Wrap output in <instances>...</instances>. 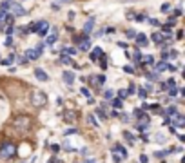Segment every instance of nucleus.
<instances>
[{
  "mask_svg": "<svg viewBox=\"0 0 185 163\" xmlns=\"http://www.w3.org/2000/svg\"><path fill=\"white\" fill-rule=\"evenodd\" d=\"M13 129L18 134H27L33 129V118L27 114H18L13 118Z\"/></svg>",
  "mask_w": 185,
  "mask_h": 163,
  "instance_id": "obj_1",
  "label": "nucleus"
},
{
  "mask_svg": "<svg viewBox=\"0 0 185 163\" xmlns=\"http://www.w3.org/2000/svg\"><path fill=\"white\" fill-rule=\"evenodd\" d=\"M31 103L33 107H44L47 103V96L44 91H33L31 93Z\"/></svg>",
  "mask_w": 185,
  "mask_h": 163,
  "instance_id": "obj_2",
  "label": "nucleus"
},
{
  "mask_svg": "<svg viewBox=\"0 0 185 163\" xmlns=\"http://www.w3.org/2000/svg\"><path fill=\"white\" fill-rule=\"evenodd\" d=\"M124 158H127V150L120 145V143H116V145H114V150H113V159H114V163L124 161Z\"/></svg>",
  "mask_w": 185,
  "mask_h": 163,
  "instance_id": "obj_3",
  "label": "nucleus"
},
{
  "mask_svg": "<svg viewBox=\"0 0 185 163\" xmlns=\"http://www.w3.org/2000/svg\"><path fill=\"white\" fill-rule=\"evenodd\" d=\"M9 9H11V15H13V16H22V15H26V9L22 7L20 4H13V2H11V4H9Z\"/></svg>",
  "mask_w": 185,
  "mask_h": 163,
  "instance_id": "obj_4",
  "label": "nucleus"
},
{
  "mask_svg": "<svg viewBox=\"0 0 185 163\" xmlns=\"http://www.w3.org/2000/svg\"><path fill=\"white\" fill-rule=\"evenodd\" d=\"M169 123L171 125H176V127H183L185 125V118L181 114H174V116L169 118Z\"/></svg>",
  "mask_w": 185,
  "mask_h": 163,
  "instance_id": "obj_5",
  "label": "nucleus"
},
{
  "mask_svg": "<svg viewBox=\"0 0 185 163\" xmlns=\"http://www.w3.org/2000/svg\"><path fill=\"white\" fill-rule=\"evenodd\" d=\"M47 29H49V24H47L46 20H42V22H38V24H36V33H38L40 36H46L47 35Z\"/></svg>",
  "mask_w": 185,
  "mask_h": 163,
  "instance_id": "obj_6",
  "label": "nucleus"
},
{
  "mask_svg": "<svg viewBox=\"0 0 185 163\" xmlns=\"http://www.w3.org/2000/svg\"><path fill=\"white\" fill-rule=\"evenodd\" d=\"M13 154H15V145H13V143H6V145L2 147V152H0V156L7 158V156H13Z\"/></svg>",
  "mask_w": 185,
  "mask_h": 163,
  "instance_id": "obj_7",
  "label": "nucleus"
},
{
  "mask_svg": "<svg viewBox=\"0 0 185 163\" xmlns=\"http://www.w3.org/2000/svg\"><path fill=\"white\" fill-rule=\"evenodd\" d=\"M91 82H93L94 87H102V85L105 83V76H104V74H100V76H91Z\"/></svg>",
  "mask_w": 185,
  "mask_h": 163,
  "instance_id": "obj_8",
  "label": "nucleus"
},
{
  "mask_svg": "<svg viewBox=\"0 0 185 163\" xmlns=\"http://www.w3.org/2000/svg\"><path fill=\"white\" fill-rule=\"evenodd\" d=\"M38 56H40V53H38L36 49H27V51H26V56H24V58H27V60H36Z\"/></svg>",
  "mask_w": 185,
  "mask_h": 163,
  "instance_id": "obj_9",
  "label": "nucleus"
},
{
  "mask_svg": "<svg viewBox=\"0 0 185 163\" xmlns=\"http://www.w3.org/2000/svg\"><path fill=\"white\" fill-rule=\"evenodd\" d=\"M35 76H36L40 82H47L49 80V76L46 74V71H42V69H35Z\"/></svg>",
  "mask_w": 185,
  "mask_h": 163,
  "instance_id": "obj_10",
  "label": "nucleus"
},
{
  "mask_svg": "<svg viewBox=\"0 0 185 163\" xmlns=\"http://www.w3.org/2000/svg\"><path fill=\"white\" fill-rule=\"evenodd\" d=\"M56 40H58V31H56V29H53V31H51V35H49L47 40H46V43H49V46H51V43H54Z\"/></svg>",
  "mask_w": 185,
  "mask_h": 163,
  "instance_id": "obj_11",
  "label": "nucleus"
},
{
  "mask_svg": "<svg viewBox=\"0 0 185 163\" xmlns=\"http://www.w3.org/2000/svg\"><path fill=\"white\" fill-rule=\"evenodd\" d=\"M64 82L67 83V85H71V83L74 82V74H73L71 71H65V73H64Z\"/></svg>",
  "mask_w": 185,
  "mask_h": 163,
  "instance_id": "obj_12",
  "label": "nucleus"
},
{
  "mask_svg": "<svg viewBox=\"0 0 185 163\" xmlns=\"http://www.w3.org/2000/svg\"><path fill=\"white\" fill-rule=\"evenodd\" d=\"M93 27H94V20L91 18V20H87V22H85V26H84V35H89Z\"/></svg>",
  "mask_w": 185,
  "mask_h": 163,
  "instance_id": "obj_13",
  "label": "nucleus"
},
{
  "mask_svg": "<svg viewBox=\"0 0 185 163\" xmlns=\"http://www.w3.org/2000/svg\"><path fill=\"white\" fill-rule=\"evenodd\" d=\"M167 62L165 60H163V62H158V63H154V69H156V73H161V71H165L167 69Z\"/></svg>",
  "mask_w": 185,
  "mask_h": 163,
  "instance_id": "obj_14",
  "label": "nucleus"
},
{
  "mask_svg": "<svg viewBox=\"0 0 185 163\" xmlns=\"http://www.w3.org/2000/svg\"><path fill=\"white\" fill-rule=\"evenodd\" d=\"M65 120H67V123H74L76 112H74V111H67V112H65Z\"/></svg>",
  "mask_w": 185,
  "mask_h": 163,
  "instance_id": "obj_15",
  "label": "nucleus"
},
{
  "mask_svg": "<svg viewBox=\"0 0 185 163\" xmlns=\"http://www.w3.org/2000/svg\"><path fill=\"white\" fill-rule=\"evenodd\" d=\"M151 40L154 42V43H161L163 42V33H154V35L151 36Z\"/></svg>",
  "mask_w": 185,
  "mask_h": 163,
  "instance_id": "obj_16",
  "label": "nucleus"
},
{
  "mask_svg": "<svg viewBox=\"0 0 185 163\" xmlns=\"http://www.w3.org/2000/svg\"><path fill=\"white\" fill-rule=\"evenodd\" d=\"M136 116L140 118V122H144L145 125L149 123V116H147V114H144V112H141V111H140V109H138V111H136Z\"/></svg>",
  "mask_w": 185,
  "mask_h": 163,
  "instance_id": "obj_17",
  "label": "nucleus"
},
{
  "mask_svg": "<svg viewBox=\"0 0 185 163\" xmlns=\"http://www.w3.org/2000/svg\"><path fill=\"white\" fill-rule=\"evenodd\" d=\"M134 38H136V43H138V46H145V43H147V36H145V35H136Z\"/></svg>",
  "mask_w": 185,
  "mask_h": 163,
  "instance_id": "obj_18",
  "label": "nucleus"
},
{
  "mask_svg": "<svg viewBox=\"0 0 185 163\" xmlns=\"http://www.w3.org/2000/svg\"><path fill=\"white\" fill-rule=\"evenodd\" d=\"M13 60H15V54H13V53H11V54H9V58L2 60V65H9V63H13Z\"/></svg>",
  "mask_w": 185,
  "mask_h": 163,
  "instance_id": "obj_19",
  "label": "nucleus"
},
{
  "mask_svg": "<svg viewBox=\"0 0 185 163\" xmlns=\"http://www.w3.org/2000/svg\"><path fill=\"white\" fill-rule=\"evenodd\" d=\"M80 49H82V51H87V49H89V38L82 40V46H80Z\"/></svg>",
  "mask_w": 185,
  "mask_h": 163,
  "instance_id": "obj_20",
  "label": "nucleus"
},
{
  "mask_svg": "<svg viewBox=\"0 0 185 163\" xmlns=\"http://www.w3.org/2000/svg\"><path fill=\"white\" fill-rule=\"evenodd\" d=\"M96 114H98V116H100L102 120H105V118H107V114H105V111H104V109H102V107H98V109H96Z\"/></svg>",
  "mask_w": 185,
  "mask_h": 163,
  "instance_id": "obj_21",
  "label": "nucleus"
},
{
  "mask_svg": "<svg viewBox=\"0 0 185 163\" xmlns=\"http://www.w3.org/2000/svg\"><path fill=\"white\" fill-rule=\"evenodd\" d=\"M149 80H158V76H160V73H147L145 74Z\"/></svg>",
  "mask_w": 185,
  "mask_h": 163,
  "instance_id": "obj_22",
  "label": "nucleus"
},
{
  "mask_svg": "<svg viewBox=\"0 0 185 163\" xmlns=\"http://www.w3.org/2000/svg\"><path fill=\"white\" fill-rule=\"evenodd\" d=\"M113 107L120 109V107H122V100H120V98H113Z\"/></svg>",
  "mask_w": 185,
  "mask_h": 163,
  "instance_id": "obj_23",
  "label": "nucleus"
},
{
  "mask_svg": "<svg viewBox=\"0 0 185 163\" xmlns=\"http://www.w3.org/2000/svg\"><path fill=\"white\" fill-rule=\"evenodd\" d=\"M76 53V49H73V47H64V56H67V54H74Z\"/></svg>",
  "mask_w": 185,
  "mask_h": 163,
  "instance_id": "obj_24",
  "label": "nucleus"
},
{
  "mask_svg": "<svg viewBox=\"0 0 185 163\" xmlns=\"http://www.w3.org/2000/svg\"><path fill=\"white\" fill-rule=\"evenodd\" d=\"M113 96H114L113 91H105V93H104V98H105V100H113Z\"/></svg>",
  "mask_w": 185,
  "mask_h": 163,
  "instance_id": "obj_25",
  "label": "nucleus"
},
{
  "mask_svg": "<svg viewBox=\"0 0 185 163\" xmlns=\"http://www.w3.org/2000/svg\"><path fill=\"white\" fill-rule=\"evenodd\" d=\"M87 122H89V123H91L93 127H96V125H98V123H96V120H94V116H93V114H89V116H87Z\"/></svg>",
  "mask_w": 185,
  "mask_h": 163,
  "instance_id": "obj_26",
  "label": "nucleus"
},
{
  "mask_svg": "<svg viewBox=\"0 0 185 163\" xmlns=\"http://www.w3.org/2000/svg\"><path fill=\"white\" fill-rule=\"evenodd\" d=\"M174 24H176V18H174V16H169V18H167V26H169V27H172Z\"/></svg>",
  "mask_w": 185,
  "mask_h": 163,
  "instance_id": "obj_27",
  "label": "nucleus"
},
{
  "mask_svg": "<svg viewBox=\"0 0 185 163\" xmlns=\"http://www.w3.org/2000/svg\"><path fill=\"white\" fill-rule=\"evenodd\" d=\"M0 9H2L4 13H6V11H9V2H2V4H0Z\"/></svg>",
  "mask_w": 185,
  "mask_h": 163,
  "instance_id": "obj_28",
  "label": "nucleus"
},
{
  "mask_svg": "<svg viewBox=\"0 0 185 163\" xmlns=\"http://www.w3.org/2000/svg\"><path fill=\"white\" fill-rule=\"evenodd\" d=\"M62 63H67V65H73L74 62H73V58H67V56H64V58H62Z\"/></svg>",
  "mask_w": 185,
  "mask_h": 163,
  "instance_id": "obj_29",
  "label": "nucleus"
},
{
  "mask_svg": "<svg viewBox=\"0 0 185 163\" xmlns=\"http://www.w3.org/2000/svg\"><path fill=\"white\" fill-rule=\"evenodd\" d=\"M124 136H125V140L129 141V143H134V138H133V134H129V132H125Z\"/></svg>",
  "mask_w": 185,
  "mask_h": 163,
  "instance_id": "obj_30",
  "label": "nucleus"
},
{
  "mask_svg": "<svg viewBox=\"0 0 185 163\" xmlns=\"http://www.w3.org/2000/svg\"><path fill=\"white\" fill-rule=\"evenodd\" d=\"M167 114H171V116L178 114V112H176V107H169V109H167Z\"/></svg>",
  "mask_w": 185,
  "mask_h": 163,
  "instance_id": "obj_31",
  "label": "nucleus"
},
{
  "mask_svg": "<svg viewBox=\"0 0 185 163\" xmlns=\"http://www.w3.org/2000/svg\"><path fill=\"white\" fill-rule=\"evenodd\" d=\"M125 35H127V38H134V36H136V33H134L133 29H129V31L125 33Z\"/></svg>",
  "mask_w": 185,
  "mask_h": 163,
  "instance_id": "obj_32",
  "label": "nucleus"
},
{
  "mask_svg": "<svg viewBox=\"0 0 185 163\" xmlns=\"http://www.w3.org/2000/svg\"><path fill=\"white\" fill-rule=\"evenodd\" d=\"M169 94H171V96H176V94H178V89H176V87H171V89H169Z\"/></svg>",
  "mask_w": 185,
  "mask_h": 163,
  "instance_id": "obj_33",
  "label": "nucleus"
},
{
  "mask_svg": "<svg viewBox=\"0 0 185 163\" xmlns=\"http://www.w3.org/2000/svg\"><path fill=\"white\" fill-rule=\"evenodd\" d=\"M138 96L141 98V100H144V98L147 96V93H145V89H140V91H138Z\"/></svg>",
  "mask_w": 185,
  "mask_h": 163,
  "instance_id": "obj_34",
  "label": "nucleus"
},
{
  "mask_svg": "<svg viewBox=\"0 0 185 163\" xmlns=\"http://www.w3.org/2000/svg\"><path fill=\"white\" fill-rule=\"evenodd\" d=\"M51 150H53V154H58V152H60V147H58V145H53Z\"/></svg>",
  "mask_w": 185,
  "mask_h": 163,
  "instance_id": "obj_35",
  "label": "nucleus"
},
{
  "mask_svg": "<svg viewBox=\"0 0 185 163\" xmlns=\"http://www.w3.org/2000/svg\"><path fill=\"white\" fill-rule=\"evenodd\" d=\"M169 9H171V4H163V6H161V11H163V13H167Z\"/></svg>",
  "mask_w": 185,
  "mask_h": 163,
  "instance_id": "obj_36",
  "label": "nucleus"
},
{
  "mask_svg": "<svg viewBox=\"0 0 185 163\" xmlns=\"http://www.w3.org/2000/svg\"><path fill=\"white\" fill-rule=\"evenodd\" d=\"M18 63H20V65H27V58H24V56L18 58Z\"/></svg>",
  "mask_w": 185,
  "mask_h": 163,
  "instance_id": "obj_37",
  "label": "nucleus"
},
{
  "mask_svg": "<svg viewBox=\"0 0 185 163\" xmlns=\"http://www.w3.org/2000/svg\"><path fill=\"white\" fill-rule=\"evenodd\" d=\"M118 96L120 98H125V96H129V93L127 91H118Z\"/></svg>",
  "mask_w": 185,
  "mask_h": 163,
  "instance_id": "obj_38",
  "label": "nucleus"
},
{
  "mask_svg": "<svg viewBox=\"0 0 185 163\" xmlns=\"http://www.w3.org/2000/svg\"><path fill=\"white\" fill-rule=\"evenodd\" d=\"M144 20H147L145 15H138V16H136V22H144Z\"/></svg>",
  "mask_w": 185,
  "mask_h": 163,
  "instance_id": "obj_39",
  "label": "nucleus"
},
{
  "mask_svg": "<svg viewBox=\"0 0 185 163\" xmlns=\"http://www.w3.org/2000/svg\"><path fill=\"white\" fill-rule=\"evenodd\" d=\"M147 20H149L151 26H158V20H154V18H147Z\"/></svg>",
  "mask_w": 185,
  "mask_h": 163,
  "instance_id": "obj_40",
  "label": "nucleus"
},
{
  "mask_svg": "<svg viewBox=\"0 0 185 163\" xmlns=\"http://www.w3.org/2000/svg\"><path fill=\"white\" fill-rule=\"evenodd\" d=\"M161 58H163V60H167V58H171V56H169V51H163V53H161Z\"/></svg>",
  "mask_w": 185,
  "mask_h": 163,
  "instance_id": "obj_41",
  "label": "nucleus"
},
{
  "mask_svg": "<svg viewBox=\"0 0 185 163\" xmlns=\"http://www.w3.org/2000/svg\"><path fill=\"white\" fill-rule=\"evenodd\" d=\"M80 93H82L84 96H87V98H89V91H87V89H85V87H82V91H80Z\"/></svg>",
  "mask_w": 185,
  "mask_h": 163,
  "instance_id": "obj_42",
  "label": "nucleus"
},
{
  "mask_svg": "<svg viewBox=\"0 0 185 163\" xmlns=\"http://www.w3.org/2000/svg\"><path fill=\"white\" fill-rule=\"evenodd\" d=\"M4 20H6V13H4V11H0V24H2Z\"/></svg>",
  "mask_w": 185,
  "mask_h": 163,
  "instance_id": "obj_43",
  "label": "nucleus"
},
{
  "mask_svg": "<svg viewBox=\"0 0 185 163\" xmlns=\"http://www.w3.org/2000/svg\"><path fill=\"white\" fill-rule=\"evenodd\" d=\"M144 62H147V63H152L154 60H152V56H145V58H144Z\"/></svg>",
  "mask_w": 185,
  "mask_h": 163,
  "instance_id": "obj_44",
  "label": "nucleus"
},
{
  "mask_svg": "<svg viewBox=\"0 0 185 163\" xmlns=\"http://www.w3.org/2000/svg\"><path fill=\"white\" fill-rule=\"evenodd\" d=\"M140 161L141 163H147V156H140Z\"/></svg>",
  "mask_w": 185,
  "mask_h": 163,
  "instance_id": "obj_45",
  "label": "nucleus"
},
{
  "mask_svg": "<svg viewBox=\"0 0 185 163\" xmlns=\"http://www.w3.org/2000/svg\"><path fill=\"white\" fill-rule=\"evenodd\" d=\"M84 163H94V159H85Z\"/></svg>",
  "mask_w": 185,
  "mask_h": 163,
  "instance_id": "obj_46",
  "label": "nucleus"
},
{
  "mask_svg": "<svg viewBox=\"0 0 185 163\" xmlns=\"http://www.w3.org/2000/svg\"><path fill=\"white\" fill-rule=\"evenodd\" d=\"M6 2H7V0H6Z\"/></svg>",
  "mask_w": 185,
  "mask_h": 163,
  "instance_id": "obj_47",
  "label": "nucleus"
}]
</instances>
